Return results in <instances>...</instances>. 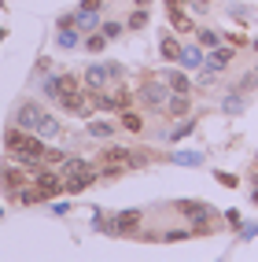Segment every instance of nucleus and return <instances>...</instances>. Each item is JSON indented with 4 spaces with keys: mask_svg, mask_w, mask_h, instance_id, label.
Masks as SVG:
<instances>
[{
    "mask_svg": "<svg viewBox=\"0 0 258 262\" xmlns=\"http://www.w3.org/2000/svg\"><path fill=\"white\" fill-rule=\"evenodd\" d=\"M4 148L11 155V163L30 166V170H37L41 159H44V141H41L37 133H30V129H19V126H11L4 133Z\"/></svg>",
    "mask_w": 258,
    "mask_h": 262,
    "instance_id": "1",
    "label": "nucleus"
},
{
    "mask_svg": "<svg viewBox=\"0 0 258 262\" xmlns=\"http://www.w3.org/2000/svg\"><path fill=\"white\" fill-rule=\"evenodd\" d=\"M118 78H122V67H118V63H92L89 71H85L81 85H85L89 93H100L107 81H118Z\"/></svg>",
    "mask_w": 258,
    "mask_h": 262,
    "instance_id": "2",
    "label": "nucleus"
},
{
    "mask_svg": "<svg viewBox=\"0 0 258 262\" xmlns=\"http://www.w3.org/2000/svg\"><path fill=\"white\" fill-rule=\"evenodd\" d=\"M48 111L41 107V103H33V100H26V103H19V107H15V126H19V129H37L41 126V118H44Z\"/></svg>",
    "mask_w": 258,
    "mask_h": 262,
    "instance_id": "3",
    "label": "nucleus"
},
{
    "mask_svg": "<svg viewBox=\"0 0 258 262\" xmlns=\"http://www.w3.org/2000/svg\"><path fill=\"white\" fill-rule=\"evenodd\" d=\"M140 100L148 103V107H166L170 85H166V81H144V85H140Z\"/></svg>",
    "mask_w": 258,
    "mask_h": 262,
    "instance_id": "4",
    "label": "nucleus"
},
{
    "mask_svg": "<svg viewBox=\"0 0 258 262\" xmlns=\"http://www.w3.org/2000/svg\"><path fill=\"white\" fill-rule=\"evenodd\" d=\"M140 229V211H122V214H114V222H107V233L114 236H129Z\"/></svg>",
    "mask_w": 258,
    "mask_h": 262,
    "instance_id": "5",
    "label": "nucleus"
},
{
    "mask_svg": "<svg viewBox=\"0 0 258 262\" xmlns=\"http://www.w3.org/2000/svg\"><path fill=\"white\" fill-rule=\"evenodd\" d=\"M37 188H41V196L52 200V196H59L63 192V173H52V170H41L37 173Z\"/></svg>",
    "mask_w": 258,
    "mask_h": 262,
    "instance_id": "6",
    "label": "nucleus"
},
{
    "mask_svg": "<svg viewBox=\"0 0 258 262\" xmlns=\"http://www.w3.org/2000/svg\"><path fill=\"white\" fill-rule=\"evenodd\" d=\"M177 214H188L192 222H203V218H214V207H206L199 200H177Z\"/></svg>",
    "mask_w": 258,
    "mask_h": 262,
    "instance_id": "7",
    "label": "nucleus"
},
{
    "mask_svg": "<svg viewBox=\"0 0 258 262\" xmlns=\"http://www.w3.org/2000/svg\"><path fill=\"white\" fill-rule=\"evenodd\" d=\"M177 63L184 67V71H203V45H184Z\"/></svg>",
    "mask_w": 258,
    "mask_h": 262,
    "instance_id": "8",
    "label": "nucleus"
},
{
    "mask_svg": "<svg viewBox=\"0 0 258 262\" xmlns=\"http://www.w3.org/2000/svg\"><path fill=\"white\" fill-rule=\"evenodd\" d=\"M188 111H192V100H188V93H170V100H166V115H170V118H184Z\"/></svg>",
    "mask_w": 258,
    "mask_h": 262,
    "instance_id": "9",
    "label": "nucleus"
},
{
    "mask_svg": "<svg viewBox=\"0 0 258 262\" xmlns=\"http://www.w3.org/2000/svg\"><path fill=\"white\" fill-rule=\"evenodd\" d=\"M229 63H232V48H221V45H218V48H210V56L203 59V67H210L214 74H218V71H225Z\"/></svg>",
    "mask_w": 258,
    "mask_h": 262,
    "instance_id": "10",
    "label": "nucleus"
},
{
    "mask_svg": "<svg viewBox=\"0 0 258 262\" xmlns=\"http://www.w3.org/2000/svg\"><path fill=\"white\" fill-rule=\"evenodd\" d=\"M103 166H126V163H133L136 166V159H133V151H126V148H103Z\"/></svg>",
    "mask_w": 258,
    "mask_h": 262,
    "instance_id": "11",
    "label": "nucleus"
},
{
    "mask_svg": "<svg viewBox=\"0 0 258 262\" xmlns=\"http://www.w3.org/2000/svg\"><path fill=\"white\" fill-rule=\"evenodd\" d=\"M33 133H37L41 141H56V137L63 133V126H59V118H56V115H44V118H41V126L33 129Z\"/></svg>",
    "mask_w": 258,
    "mask_h": 262,
    "instance_id": "12",
    "label": "nucleus"
},
{
    "mask_svg": "<svg viewBox=\"0 0 258 262\" xmlns=\"http://www.w3.org/2000/svg\"><path fill=\"white\" fill-rule=\"evenodd\" d=\"M0 181H4L11 192H19V188L26 185V173H22V170H15V166H0Z\"/></svg>",
    "mask_w": 258,
    "mask_h": 262,
    "instance_id": "13",
    "label": "nucleus"
},
{
    "mask_svg": "<svg viewBox=\"0 0 258 262\" xmlns=\"http://www.w3.org/2000/svg\"><path fill=\"white\" fill-rule=\"evenodd\" d=\"M114 133H118V126H114V122H107V118L89 122V137H96V141H107V137H114Z\"/></svg>",
    "mask_w": 258,
    "mask_h": 262,
    "instance_id": "14",
    "label": "nucleus"
},
{
    "mask_svg": "<svg viewBox=\"0 0 258 262\" xmlns=\"http://www.w3.org/2000/svg\"><path fill=\"white\" fill-rule=\"evenodd\" d=\"M166 85H170V93H188L192 89L188 74H181V71H166Z\"/></svg>",
    "mask_w": 258,
    "mask_h": 262,
    "instance_id": "15",
    "label": "nucleus"
},
{
    "mask_svg": "<svg viewBox=\"0 0 258 262\" xmlns=\"http://www.w3.org/2000/svg\"><path fill=\"white\" fill-rule=\"evenodd\" d=\"M170 163H177V166H203V155L199 151H174Z\"/></svg>",
    "mask_w": 258,
    "mask_h": 262,
    "instance_id": "16",
    "label": "nucleus"
},
{
    "mask_svg": "<svg viewBox=\"0 0 258 262\" xmlns=\"http://www.w3.org/2000/svg\"><path fill=\"white\" fill-rule=\"evenodd\" d=\"M170 26H174L177 33H188V30H192V19H188L181 8H170Z\"/></svg>",
    "mask_w": 258,
    "mask_h": 262,
    "instance_id": "17",
    "label": "nucleus"
},
{
    "mask_svg": "<svg viewBox=\"0 0 258 262\" xmlns=\"http://www.w3.org/2000/svg\"><path fill=\"white\" fill-rule=\"evenodd\" d=\"M74 26H78V30H85V33H92V30L100 26V15H96V11H81V8H78V23H74Z\"/></svg>",
    "mask_w": 258,
    "mask_h": 262,
    "instance_id": "18",
    "label": "nucleus"
},
{
    "mask_svg": "<svg viewBox=\"0 0 258 262\" xmlns=\"http://www.w3.org/2000/svg\"><path fill=\"white\" fill-rule=\"evenodd\" d=\"M118 122H122V129H129V133H140V129H144V118L136 115V111H129V107L122 111V118H118Z\"/></svg>",
    "mask_w": 258,
    "mask_h": 262,
    "instance_id": "19",
    "label": "nucleus"
},
{
    "mask_svg": "<svg viewBox=\"0 0 258 262\" xmlns=\"http://www.w3.org/2000/svg\"><path fill=\"white\" fill-rule=\"evenodd\" d=\"M159 52H162V59H170V63H174V59L181 56V45H177L174 37H170V33H162V45H159Z\"/></svg>",
    "mask_w": 258,
    "mask_h": 262,
    "instance_id": "20",
    "label": "nucleus"
},
{
    "mask_svg": "<svg viewBox=\"0 0 258 262\" xmlns=\"http://www.w3.org/2000/svg\"><path fill=\"white\" fill-rule=\"evenodd\" d=\"M56 41H59V48H78L81 37H78L74 26H59V37H56Z\"/></svg>",
    "mask_w": 258,
    "mask_h": 262,
    "instance_id": "21",
    "label": "nucleus"
},
{
    "mask_svg": "<svg viewBox=\"0 0 258 262\" xmlns=\"http://www.w3.org/2000/svg\"><path fill=\"white\" fill-rule=\"evenodd\" d=\"M244 107H247V103H244V96H240V93H229L225 103H221V111H225V115H240Z\"/></svg>",
    "mask_w": 258,
    "mask_h": 262,
    "instance_id": "22",
    "label": "nucleus"
},
{
    "mask_svg": "<svg viewBox=\"0 0 258 262\" xmlns=\"http://www.w3.org/2000/svg\"><path fill=\"white\" fill-rule=\"evenodd\" d=\"M196 41H199L203 48H218V45H221V37H218L214 30H199V33H196Z\"/></svg>",
    "mask_w": 258,
    "mask_h": 262,
    "instance_id": "23",
    "label": "nucleus"
},
{
    "mask_svg": "<svg viewBox=\"0 0 258 262\" xmlns=\"http://www.w3.org/2000/svg\"><path fill=\"white\" fill-rule=\"evenodd\" d=\"M192 129H196V122H192V118H184L177 129H170V137H166V141H181V137H188Z\"/></svg>",
    "mask_w": 258,
    "mask_h": 262,
    "instance_id": "24",
    "label": "nucleus"
},
{
    "mask_svg": "<svg viewBox=\"0 0 258 262\" xmlns=\"http://www.w3.org/2000/svg\"><path fill=\"white\" fill-rule=\"evenodd\" d=\"M126 26H129V30H144V26H148V11H144V8H136V11L129 15V23H126Z\"/></svg>",
    "mask_w": 258,
    "mask_h": 262,
    "instance_id": "25",
    "label": "nucleus"
},
{
    "mask_svg": "<svg viewBox=\"0 0 258 262\" xmlns=\"http://www.w3.org/2000/svg\"><path fill=\"white\" fill-rule=\"evenodd\" d=\"M85 48H89V52H103V48H107V37H103V33H89V37H85Z\"/></svg>",
    "mask_w": 258,
    "mask_h": 262,
    "instance_id": "26",
    "label": "nucleus"
},
{
    "mask_svg": "<svg viewBox=\"0 0 258 262\" xmlns=\"http://www.w3.org/2000/svg\"><path fill=\"white\" fill-rule=\"evenodd\" d=\"M122 30H126L122 23H103V26H100V33H103V37H107V41H114V37H118V33H122Z\"/></svg>",
    "mask_w": 258,
    "mask_h": 262,
    "instance_id": "27",
    "label": "nucleus"
},
{
    "mask_svg": "<svg viewBox=\"0 0 258 262\" xmlns=\"http://www.w3.org/2000/svg\"><path fill=\"white\" fill-rule=\"evenodd\" d=\"M44 96H52V100L59 96V78H44Z\"/></svg>",
    "mask_w": 258,
    "mask_h": 262,
    "instance_id": "28",
    "label": "nucleus"
},
{
    "mask_svg": "<svg viewBox=\"0 0 258 262\" xmlns=\"http://www.w3.org/2000/svg\"><path fill=\"white\" fill-rule=\"evenodd\" d=\"M214 178H218L221 185H225V188H236V173H225V170H218Z\"/></svg>",
    "mask_w": 258,
    "mask_h": 262,
    "instance_id": "29",
    "label": "nucleus"
},
{
    "mask_svg": "<svg viewBox=\"0 0 258 262\" xmlns=\"http://www.w3.org/2000/svg\"><path fill=\"white\" fill-rule=\"evenodd\" d=\"M229 15H232V19H240V23H244L247 15H251V8H244V4H232V8H229Z\"/></svg>",
    "mask_w": 258,
    "mask_h": 262,
    "instance_id": "30",
    "label": "nucleus"
},
{
    "mask_svg": "<svg viewBox=\"0 0 258 262\" xmlns=\"http://www.w3.org/2000/svg\"><path fill=\"white\" fill-rule=\"evenodd\" d=\"M251 236H258V222H254V225H244V229H240V240H251Z\"/></svg>",
    "mask_w": 258,
    "mask_h": 262,
    "instance_id": "31",
    "label": "nucleus"
},
{
    "mask_svg": "<svg viewBox=\"0 0 258 262\" xmlns=\"http://www.w3.org/2000/svg\"><path fill=\"white\" fill-rule=\"evenodd\" d=\"M225 222L232 225V229H240V225H244V218H240V211H229V214H225Z\"/></svg>",
    "mask_w": 258,
    "mask_h": 262,
    "instance_id": "32",
    "label": "nucleus"
},
{
    "mask_svg": "<svg viewBox=\"0 0 258 262\" xmlns=\"http://www.w3.org/2000/svg\"><path fill=\"white\" fill-rule=\"evenodd\" d=\"M103 0H81V11H100Z\"/></svg>",
    "mask_w": 258,
    "mask_h": 262,
    "instance_id": "33",
    "label": "nucleus"
},
{
    "mask_svg": "<svg viewBox=\"0 0 258 262\" xmlns=\"http://www.w3.org/2000/svg\"><path fill=\"white\" fill-rule=\"evenodd\" d=\"M225 41H232L236 48H244V45H247V37H244V33H229V37H225Z\"/></svg>",
    "mask_w": 258,
    "mask_h": 262,
    "instance_id": "34",
    "label": "nucleus"
},
{
    "mask_svg": "<svg viewBox=\"0 0 258 262\" xmlns=\"http://www.w3.org/2000/svg\"><path fill=\"white\" fill-rule=\"evenodd\" d=\"M148 4H151V0H136V8H148Z\"/></svg>",
    "mask_w": 258,
    "mask_h": 262,
    "instance_id": "35",
    "label": "nucleus"
},
{
    "mask_svg": "<svg viewBox=\"0 0 258 262\" xmlns=\"http://www.w3.org/2000/svg\"><path fill=\"white\" fill-rule=\"evenodd\" d=\"M251 200H254V203H258V188H254V192H251Z\"/></svg>",
    "mask_w": 258,
    "mask_h": 262,
    "instance_id": "36",
    "label": "nucleus"
},
{
    "mask_svg": "<svg viewBox=\"0 0 258 262\" xmlns=\"http://www.w3.org/2000/svg\"><path fill=\"white\" fill-rule=\"evenodd\" d=\"M4 37H8V30H0V41H4Z\"/></svg>",
    "mask_w": 258,
    "mask_h": 262,
    "instance_id": "37",
    "label": "nucleus"
},
{
    "mask_svg": "<svg viewBox=\"0 0 258 262\" xmlns=\"http://www.w3.org/2000/svg\"><path fill=\"white\" fill-rule=\"evenodd\" d=\"M254 52H258V37H254Z\"/></svg>",
    "mask_w": 258,
    "mask_h": 262,
    "instance_id": "38",
    "label": "nucleus"
}]
</instances>
